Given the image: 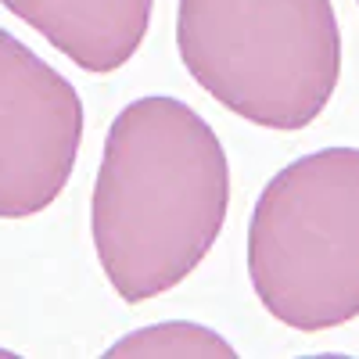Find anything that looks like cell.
Instances as JSON below:
<instances>
[{
    "mask_svg": "<svg viewBox=\"0 0 359 359\" xmlns=\"http://www.w3.org/2000/svg\"><path fill=\"white\" fill-rule=\"evenodd\" d=\"M355 4H359V0H355Z\"/></svg>",
    "mask_w": 359,
    "mask_h": 359,
    "instance_id": "obj_7",
    "label": "cell"
},
{
    "mask_svg": "<svg viewBox=\"0 0 359 359\" xmlns=\"http://www.w3.org/2000/svg\"><path fill=\"white\" fill-rule=\"evenodd\" d=\"M83 72L108 76L140 50L155 0H0Z\"/></svg>",
    "mask_w": 359,
    "mask_h": 359,
    "instance_id": "obj_5",
    "label": "cell"
},
{
    "mask_svg": "<svg viewBox=\"0 0 359 359\" xmlns=\"http://www.w3.org/2000/svg\"><path fill=\"white\" fill-rule=\"evenodd\" d=\"M176 50L208 97L284 133L316 123L341 76L331 0H180Z\"/></svg>",
    "mask_w": 359,
    "mask_h": 359,
    "instance_id": "obj_2",
    "label": "cell"
},
{
    "mask_svg": "<svg viewBox=\"0 0 359 359\" xmlns=\"http://www.w3.org/2000/svg\"><path fill=\"white\" fill-rule=\"evenodd\" d=\"M233 359L237 352L230 348L226 338L208 331L201 323L187 320H169L155 327H140L108 348V359Z\"/></svg>",
    "mask_w": 359,
    "mask_h": 359,
    "instance_id": "obj_6",
    "label": "cell"
},
{
    "mask_svg": "<svg viewBox=\"0 0 359 359\" xmlns=\"http://www.w3.org/2000/svg\"><path fill=\"white\" fill-rule=\"evenodd\" d=\"M248 277L266 313L302 334L359 316V147L284 165L248 223Z\"/></svg>",
    "mask_w": 359,
    "mask_h": 359,
    "instance_id": "obj_3",
    "label": "cell"
},
{
    "mask_svg": "<svg viewBox=\"0 0 359 359\" xmlns=\"http://www.w3.org/2000/svg\"><path fill=\"white\" fill-rule=\"evenodd\" d=\"M226 208V151L191 104L140 97L111 118L90 233L123 302L140 306L187 280L212 252Z\"/></svg>",
    "mask_w": 359,
    "mask_h": 359,
    "instance_id": "obj_1",
    "label": "cell"
},
{
    "mask_svg": "<svg viewBox=\"0 0 359 359\" xmlns=\"http://www.w3.org/2000/svg\"><path fill=\"white\" fill-rule=\"evenodd\" d=\"M83 101L36 50L0 29V219L57 201L76 169Z\"/></svg>",
    "mask_w": 359,
    "mask_h": 359,
    "instance_id": "obj_4",
    "label": "cell"
}]
</instances>
